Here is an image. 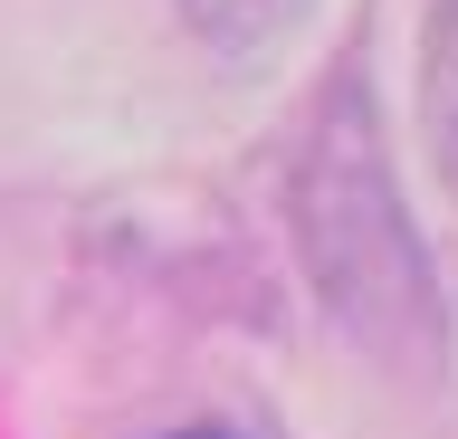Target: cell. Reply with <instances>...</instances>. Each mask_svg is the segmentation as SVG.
<instances>
[{
    "label": "cell",
    "mask_w": 458,
    "mask_h": 439,
    "mask_svg": "<svg viewBox=\"0 0 458 439\" xmlns=\"http://www.w3.org/2000/svg\"><path fill=\"white\" fill-rule=\"evenodd\" d=\"M420 144L439 191L458 201V0H429L420 20Z\"/></svg>",
    "instance_id": "obj_2"
},
{
    "label": "cell",
    "mask_w": 458,
    "mask_h": 439,
    "mask_svg": "<svg viewBox=\"0 0 458 439\" xmlns=\"http://www.w3.org/2000/svg\"><path fill=\"white\" fill-rule=\"evenodd\" d=\"M286 220H296L306 287L344 325V344H363L401 382H439V363H449V306H439L429 249L411 230V210H401L382 106H372L363 67H344L335 96L315 106L306 144H296V173H286Z\"/></svg>",
    "instance_id": "obj_1"
},
{
    "label": "cell",
    "mask_w": 458,
    "mask_h": 439,
    "mask_svg": "<svg viewBox=\"0 0 458 439\" xmlns=\"http://www.w3.org/2000/svg\"><path fill=\"white\" fill-rule=\"evenodd\" d=\"M172 439H229V430H172Z\"/></svg>",
    "instance_id": "obj_4"
},
{
    "label": "cell",
    "mask_w": 458,
    "mask_h": 439,
    "mask_svg": "<svg viewBox=\"0 0 458 439\" xmlns=\"http://www.w3.org/2000/svg\"><path fill=\"white\" fill-rule=\"evenodd\" d=\"M306 10H315V0H182L191 38L210 48V58H229V67H249V58H267V48H286Z\"/></svg>",
    "instance_id": "obj_3"
}]
</instances>
